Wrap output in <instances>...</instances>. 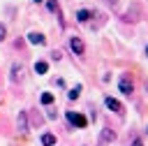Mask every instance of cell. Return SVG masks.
Returning <instances> with one entry per match:
<instances>
[{
    "mask_svg": "<svg viewBox=\"0 0 148 146\" xmlns=\"http://www.w3.org/2000/svg\"><path fill=\"white\" fill-rule=\"evenodd\" d=\"M21 79H23V65L16 63V65H12V81L14 83H21Z\"/></svg>",
    "mask_w": 148,
    "mask_h": 146,
    "instance_id": "obj_4",
    "label": "cell"
},
{
    "mask_svg": "<svg viewBox=\"0 0 148 146\" xmlns=\"http://www.w3.org/2000/svg\"><path fill=\"white\" fill-rule=\"evenodd\" d=\"M90 16H92V12H88V9H79V12H76V19H79L81 23H86Z\"/></svg>",
    "mask_w": 148,
    "mask_h": 146,
    "instance_id": "obj_10",
    "label": "cell"
},
{
    "mask_svg": "<svg viewBox=\"0 0 148 146\" xmlns=\"http://www.w3.org/2000/svg\"><path fill=\"white\" fill-rule=\"evenodd\" d=\"M118 88H120V93H125V95H130V93H132V88H134V86H132V81H130V79H127V76H123V79H120V81H118Z\"/></svg>",
    "mask_w": 148,
    "mask_h": 146,
    "instance_id": "obj_6",
    "label": "cell"
},
{
    "mask_svg": "<svg viewBox=\"0 0 148 146\" xmlns=\"http://www.w3.org/2000/svg\"><path fill=\"white\" fill-rule=\"evenodd\" d=\"M79 93H81V86H74V88L67 93V97H69V100H76V97H79Z\"/></svg>",
    "mask_w": 148,
    "mask_h": 146,
    "instance_id": "obj_13",
    "label": "cell"
},
{
    "mask_svg": "<svg viewBox=\"0 0 148 146\" xmlns=\"http://www.w3.org/2000/svg\"><path fill=\"white\" fill-rule=\"evenodd\" d=\"M146 56H148V46H146Z\"/></svg>",
    "mask_w": 148,
    "mask_h": 146,
    "instance_id": "obj_18",
    "label": "cell"
},
{
    "mask_svg": "<svg viewBox=\"0 0 148 146\" xmlns=\"http://www.w3.org/2000/svg\"><path fill=\"white\" fill-rule=\"evenodd\" d=\"M65 116H67V121H69L74 127H86V125H88V118H86L83 114H79V111H67Z\"/></svg>",
    "mask_w": 148,
    "mask_h": 146,
    "instance_id": "obj_1",
    "label": "cell"
},
{
    "mask_svg": "<svg viewBox=\"0 0 148 146\" xmlns=\"http://www.w3.org/2000/svg\"><path fill=\"white\" fill-rule=\"evenodd\" d=\"M102 139H104V141H113V139H116V132H113V130H104V132H102Z\"/></svg>",
    "mask_w": 148,
    "mask_h": 146,
    "instance_id": "obj_12",
    "label": "cell"
},
{
    "mask_svg": "<svg viewBox=\"0 0 148 146\" xmlns=\"http://www.w3.org/2000/svg\"><path fill=\"white\" fill-rule=\"evenodd\" d=\"M16 130H18V134H28V114L25 111H18V116H16Z\"/></svg>",
    "mask_w": 148,
    "mask_h": 146,
    "instance_id": "obj_2",
    "label": "cell"
},
{
    "mask_svg": "<svg viewBox=\"0 0 148 146\" xmlns=\"http://www.w3.org/2000/svg\"><path fill=\"white\" fill-rule=\"evenodd\" d=\"M32 2H44V0H32Z\"/></svg>",
    "mask_w": 148,
    "mask_h": 146,
    "instance_id": "obj_17",
    "label": "cell"
},
{
    "mask_svg": "<svg viewBox=\"0 0 148 146\" xmlns=\"http://www.w3.org/2000/svg\"><path fill=\"white\" fill-rule=\"evenodd\" d=\"M46 7H49V12H53V14L60 19V23H62V14H60V7H58V2H56V0H46Z\"/></svg>",
    "mask_w": 148,
    "mask_h": 146,
    "instance_id": "obj_7",
    "label": "cell"
},
{
    "mask_svg": "<svg viewBox=\"0 0 148 146\" xmlns=\"http://www.w3.org/2000/svg\"><path fill=\"white\" fill-rule=\"evenodd\" d=\"M28 42L30 44H44V35L42 32H28Z\"/></svg>",
    "mask_w": 148,
    "mask_h": 146,
    "instance_id": "obj_8",
    "label": "cell"
},
{
    "mask_svg": "<svg viewBox=\"0 0 148 146\" xmlns=\"http://www.w3.org/2000/svg\"><path fill=\"white\" fill-rule=\"evenodd\" d=\"M69 46H72V51H74L76 56H83V51H86V46H83V42H81L79 37H72V39H69Z\"/></svg>",
    "mask_w": 148,
    "mask_h": 146,
    "instance_id": "obj_3",
    "label": "cell"
},
{
    "mask_svg": "<svg viewBox=\"0 0 148 146\" xmlns=\"http://www.w3.org/2000/svg\"><path fill=\"white\" fill-rule=\"evenodd\" d=\"M130 146H143V144H141V141H139V139H134V141H132V144H130Z\"/></svg>",
    "mask_w": 148,
    "mask_h": 146,
    "instance_id": "obj_16",
    "label": "cell"
},
{
    "mask_svg": "<svg viewBox=\"0 0 148 146\" xmlns=\"http://www.w3.org/2000/svg\"><path fill=\"white\" fill-rule=\"evenodd\" d=\"M46 70H49V65H46L44 60H37V63H35V72H37V74H46Z\"/></svg>",
    "mask_w": 148,
    "mask_h": 146,
    "instance_id": "obj_11",
    "label": "cell"
},
{
    "mask_svg": "<svg viewBox=\"0 0 148 146\" xmlns=\"http://www.w3.org/2000/svg\"><path fill=\"white\" fill-rule=\"evenodd\" d=\"M42 144H44V146H56V134L44 132V134H42Z\"/></svg>",
    "mask_w": 148,
    "mask_h": 146,
    "instance_id": "obj_9",
    "label": "cell"
},
{
    "mask_svg": "<svg viewBox=\"0 0 148 146\" xmlns=\"http://www.w3.org/2000/svg\"><path fill=\"white\" fill-rule=\"evenodd\" d=\"M39 100H42V104H51L53 102V93H42Z\"/></svg>",
    "mask_w": 148,
    "mask_h": 146,
    "instance_id": "obj_14",
    "label": "cell"
},
{
    "mask_svg": "<svg viewBox=\"0 0 148 146\" xmlns=\"http://www.w3.org/2000/svg\"><path fill=\"white\" fill-rule=\"evenodd\" d=\"M5 35H7V28H5V25H2V23H0V42H2V39H5Z\"/></svg>",
    "mask_w": 148,
    "mask_h": 146,
    "instance_id": "obj_15",
    "label": "cell"
},
{
    "mask_svg": "<svg viewBox=\"0 0 148 146\" xmlns=\"http://www.w3.org/2000/svg\"><path fill=\"white\" fill-rule=\"evenodd\" d=\"M104 104H106L111 111H116V114H123V111H125V109H123V104H120L116 97H106V100H104Z\"/></svg>",
    "mask_w": 148,
    "mask_h": 146,
    "instance_id": "obj_5",
    "label": "cell"
}]
</instances>
